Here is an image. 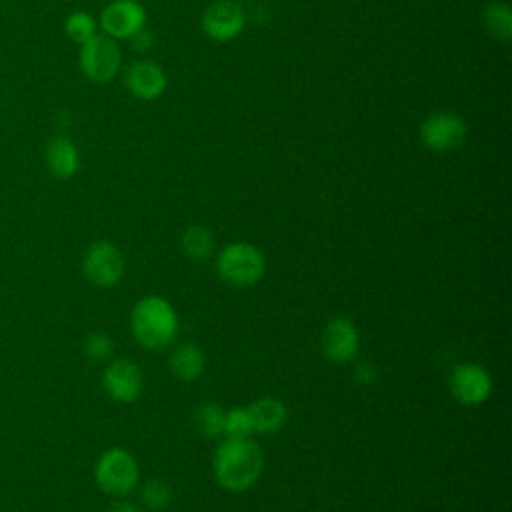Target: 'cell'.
I'll list each match as a JSON object with an SVG mask.
<instances>
[{"mask_svg": "<svg viewBox=\"0 0 512 512\" xmlns=\"http://www.w3.org/2000/svg\"><path fill=\"white\" fill-rule=\"evenodd\" d=\"M262 468H264L262 450L250 436L246 438L224 436V440L218 444L212 458L214 478L228 492L250 490L258 482Z\"/></svg>", "mask_w": 512, "mask_h": 512, "instance_id": "obj_1", "label": "cell"}, {"mask_svg": "<svg viewBox=\"0 0 512 512\" xmlns=\"http://www.w3.org/2000/svg\"><path fill=\"white\" fill-rule=\"evenodd\" d=\"M130 328L140 346L160 350L170 346L178 336V314L162 296L140 298L130 312Z\"/></svg>", "mask_w": 512, "mask_h": 512, "instance_id": "obj_2", "label": "cell"}, {"mask_svg": "<svg viewBox=\"0 0 512 512\" xmlns=\"http://www.w3.org/2000/svg\"><path fill=\"white\" fill-rule=\"evenodd\" d=\"M264 270V254L250 242H230L216 258V272L220 280L234 288L254 286L264 276Z\"/></svg>", "mask_w": 512, "mask_h": 512, "instance_id": "obj_3", "label": "cell"}, {"mask_svg": "<svg viewBox=\"0 0 512 512\" xmlns=\"http://www.w3.org/2000/svg\"><path fill=\"white\" fill-rule=\"evenodd\" d=\"M138 462L124 448H108L94 466V478L102 492L110 496H126L138 484Z\"/></svg>", "mask_w": 512, "mask_h": 512, "instance_id": "obj_4", "label": "cell"}, {"mask_svg": "<svg viewBox=\"0 0 512 512\" xmlns=\"http://www.w3.org/2000/svg\"><path fill=\"white\" fill-rule=\"evenodd\" d=\"M78 64L90 82L106 84L114 80L122 68V52L118 40L106 36L104 32L94 34L80 46Z\"/></svg>", "mask_w": 512, "mask_h": 512, "instance_id": "obj_5", "label": "cell"}, {"mask_svg": "<svg viewBox=\"0 0 512 512\" xmlns=\"http://www.w3.org/2000/svg\"><path fill=\"white\" fill-rule=\"evenodd\" d=\"M418 136L424 148L432 152H452L466 142L468 124L452 110H438L422 120Z\"/></svg>", "mask_w": 512, "mask_h": 512, "instance_id": "obj_6", "label": "cell"}, {"mask_svg": "<svg viewBox=\"0 0 512 512\" xmlns=\"http://www.w3.org/2000/svg\"><path fill=\"white\" fill-rule=\"evenodd\" d=\"M84 276L98 288H110L124 276V256L108 240H98L88 246L82 262Z\"/></svg>", "mask_w": 512, "mask_h": 512, "instance_id": "obj_7", "label": "cell"}, {"mask_svg": "<svg viewBox=\"0 0 512 512\" xmlns=\"http://www.w3.org/2000/svg\"><path fill=\"white\" fill-rule=\"evenodd\" d=\"M202 32L214 42L238 38L246 26V12L236 0H214L200 18Z\"/></svg>", "mask_w": 512, "mask_h": 512, "instance_id": "obj_8", "label": "cell"}, {"mask_svg": "<svg viewBox=\"0 0 512 512\" xmlns=\"http://www.w3.org/2000/svg\"><path fill=\"white\" fill-rule=\"evenodd\" d=\"M146 26V10L138 0H112L98 18V28L114 40H130Z\"/></svg>", "mask_w": 512, "mask_h": 512, "instance_id": "obj_9", "label": "cell"}, {"mask_svg": "<svg viewBox=\"0 0 512 512\" xmlns=\"http://www.w3.org/2000/svg\"><path fill=\"white\" fill-rule=\"evenodd\" d=\"M448 388L460 404L480 406L492 394V378L480 364L464 362L450 372Z\"/></svg>", "mask_w": 512, "mask_h": 512, "instance_id": "obj_10", "label": "cell"}, {"mask_svg": "<svg viewBox=\"0 0 512 512\" xmlns=\"http://www.w3.org/2000/svg\"><path fill=\"white\" fill-rule=\"evenodd\" d=\"M122 80H124L126 90L134 98L144 100V102L158 100L166 92V86H168L164 68L152 60H134L132 64L126 66Z\"/></svg>", "mask_w": 512, "mask_h": 512, "instance_id": "obj_11", "label": "cell"}, {"mask_svg": "<svg viewBox=\"0 0 512 512\" xmlns=\"http://www.w3.org/2000/svg\"><path fill=\"white\" fill-rule=\"evenodd\" d=\"M320 346L328 360L338 362V364L350 362L358 354V348H360L358 328L348 318H342V316L332 318L322 330Z\"/></svg>", "mask_w": 512, "mask_h": 512, "instance_id": "obj_12", "label": "cell"}, {"mask_svg": "<svg viewBox=\"0 0 512 512\" xmlns=\"http://www.w3.org/2000/svg\"><path fill=\"white\" fill-rule=\"evenodd\" d=\"M102 386L106 394L122 404L134 402L144 386V378L140 368L128 358L112 360L102 376Z\"/></svg>", "mask_w": 512, "mask_h": 512, "instance_id": "obj_13", "label": "cell"}, {"mask_svg": "<svg viewBox=\"0 0 512 512\" xmlns=\"http://www.w3.org/2000/svg\"><path fill=\"white\" fill-rule=\"evenodd\" d=\"M46 166L56 178H72L80 168V152L76 144L66 136H54L48 140L44 150Z\"/></svg>", "mask_w": 512, "mask_h": 512, "instance_id": "obj_14", "label": "cell"}, {"mask_svg": "<svg viewBox=\"0 0 512 512\" xmlns=\"http://www.w3.org/2000/svg\"><path fill=\"white\" fill-rule=\"evenodd\" d=\"M248 410H250V418H252V428L258 434H270V432L280 430L288 418V410H286L284 402L278 398H272V396L258 398L256 402H252L248 406Z\"/></svg>", "mask_w": 512, "mask_h": 512, "instance_id": "obj_15", "label": "cell"}, {"mask_svg": "<svg viewBox=\"0 0 512 512\" xmlns=\"http://www.w3.org/2000/svg\"><path fill=\"white\" fill-rule=\"evenodd\" d=\"M206 368V356L196 344H180L170 356V370L182 382H194Z\"/></svg>", "mask_w": 512, "mask_h": 512, "instance_id": "obj_16", "label": "cell"}, {"mask_svg": "<svg viewBox=\"0 0 512 512\" xmlns=\"http://www.w3.org/2000/svg\"><path fill=\"white\" fill-rule=\"evenodd\" d=\"M482 22L494 40L508 42L512 38V8L506 2H490L482 12Z\"/></svg>", "mask_w": 512, "mask_h": 512, "instance_id": "obj_17", "label": "cell"}, {"mask_svg": "<svg viewBox=\"0 0 512 512\" xmlns=\"http://www.w3.org/2000/svg\"><path fill=\"white\" fill-rule=\"evenodd\" d=\"M180 246L190 260H206L214 250V236L210 228L202 224H192L182 232Z\"/></svg>", "mask_w": 512, "mask_h": 512, "instance_id": "obj_18", "label": "cell"}, {"mask_svg": "<svg viewBox=\"0 0 512 512\" xmlns=\"http://www.w3.org/2000/svg\"><path fill=\"white\" fill-rule=\"evenodd\" d=\"M226 410L218 402H202L194 410V426L204 438L224 436Z\"/></svg>", "mask_w": 512, "mask_h": 512, "instance_id": "obj_19", "label": "cell"}, {"mask_svg": "<svg viewBox=\"0 0 512 512\" xmlns=\"http://www.w3.org/2000/svg\"><path fill=\"white\" fill-rule=\"evenodd\" d=\"M64 32L72 42L82 46L94 34H98V20L86 10H76V12L68 14V18L64 22Z\"/></svg>", "mask_w": 512, "mask_h": 512, "instance_id": "obj_20", "label": "cell"}, {"mask_svg": "<svg viewBox=\"0 0 512 512\" xmlns=\"http://www.w3.org/2000/svg\"><path fill=\"white\" fill-rule=\"evenodd\" d=\"M140 498L146 508L150 510H164L172 502V486L166 480L150 478L144 482L140 490Z\"/></svg>", "mask_w": 512, "mask_h": 512, "instance_id": "obj_21", "label": "cell"}, {"mask_svg": "<svg viewBox=\"0 0 512 512\" xmlns=\"http://www.w3.org/2000/svg\"><path fill=\"white\" fill-rule=\"evenodd\" d=\"M254 432L252 428V418L248 406H234L226 410L224 416V436L230 438H246Z\"/></svg>", "mask_w": 512, "mask_h": 512, "instance_id": "obj_22", "label": "cell"}, {"mask_svg": "<svg viewBox=\"0 0 512 512\" xmlns=\"http://www.w3.org/2000/svg\"><path fill=\"white\" fill-rule=\"evenodd\" d=\"M84 350L92 360H108L114 352V340L104 332H92L84 342Z\"/></svg>", "mask_w": 512, "mask_h": 512, "instance_id": "obj_23", "label": "cell"}, {"mask_svg": "<svg viewBox=\"0 0 512 512\" xmlns=\"http://www.w3.org/2000/svg\"><path fill=\"white\" fill-rule=\"evenodd\" d=\"M354 378L360 384H374L378 380V370L372 362H360L354 368Z\"/></svg>", "mask_w": 512, "mask_h": 512, "instance_id": "obj_24", "label": "cell"}, {"mask_svg": "<svg viewBox=\"0 0 512 512\" xmlns=\"http://www.w3.org/2000/svg\"><path fill=\"white\" fill-rule=\"evenodd\" d=\"M130 44L134 46V50H148L152 44H154V36L152 32L146 30V26L142 30H138L132 38H130Z\"/></svg>", "mask_w": 512, "mask_h": 512, "instance_id": "obj_25", "label": "cell"}, {"mask_svg": "<svg viewBox=\"0 0 512 512\" xmlns=\"http://www.w3.org/2000/svg\"><path fill=\"white\" fill-rule=\"evenodd\" d=\"M104 512H140V510H138L134 504L126 502V500H118V502L110 504Z\"/></svg>", "mask_w": 512, "mask_h": 512, "instance_id": "obj_26", "label": "cell"}]
</instances>
